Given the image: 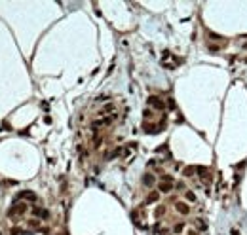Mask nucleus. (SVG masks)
Masks as SVG:
<instances>
[{
	"label": "nucleus",
	"instance_id": "14",
	"mask_svg": "<svg viewBox=\"0 0 247 235\" xmlns=\"http://www.w3.org/2000/svg\"><path fill=\"white\" fill-rule=\"evenodd\" d=\"M185 197H186V201H196V194H194V191H185Z\"/></svg>",
	"mask_w": 247,
	"mask_h": 235
},
{
	"label": "nucleus",
	"instance_id": "7",
	"mask_svg": "<svg viewBox=\"0 0 247 235\" xmlns=\"http://www.w3.org/2000/svg\"><path fill=\"white\" fill-rule=\"evenodd\" d=\"M154 182H156V176H154L152 173H146L145 176H143V184L146 188H152L154 186Z\"/></svg>",
	"mask_w": 247,
	"mask_h": 235
},
{
	"label": "nucleus",
	"instance_id": "21",
	"mask_svg": "<svg viewBox=\"0 0 247 235\" xmlns=\"http://www.w3.org/2000/svg\"><path fill=\"white\" fill-rule=\"evenodd\" d=\"M160 235H169V230H165V227H160Z\"/></svg>",
	"mask_w": 247,
	"mask_h": 235
},
{
	"label": "nucleus",
	"instance_id": "13",
	"mask_svg": "<svg viewBox=\"0 0 247 235\" xmlns=\"http://www.w3.org/2000/svg\"><path fill=\"white\" fill-rule=\"evenodd\" d=\"M182 230H185V224H182V222H179V224H175V226H173V233H177V235H179Z\"/></svg>",
	"mask_w": 247,
	"mask_h": 235
},
{
	"label": "nucleus",
	"instance_id": "9",
	"mask_svg": "<svg viewBox=\"0 0 247 235\" xmlns=\"http://www.w3.org/2000/svg\"><path fill=\"white\" fill-rule=\"evenodd\" d=\"M194 224H196V230H198V231H202V233H203V231H207V224L203 222L202 218H198Z\"/></svg>",
	"mask_w": 247,
	"mask_h": 235
},
{
	"label": "nucleus",
	"instance_id": "8",
	"mask_svg": "<svg viewBox=\"0 0 247 235\" xmlns=\"http://www.w3.org/2000/svg\"><path fill=\"white\" fill-rule=\"evenodd\" d=\"M175 209H177L181 214H188V212H190V207H188L186 203H182V201H177V203H175Z\"/></svg>",
	"mask_w": 247,
	"mask_h": 235
},
{
	"label": "nucleus",
	"instance_id": "2",
	"mask_svg": "<svg viewBox=\"0 0 247 235\" xmlns=\"http://www.w3.org/2000/svg\"><path fill=\"white\" fill-rule=\"evenodd\" d=\"M146 103L150 104V106H152L154 110H162V112L165 110V104H164V101H162L160 97H156V95H150V97L146 99Z\"/></svg>",
	"mask_w": 247,
	"mask_h": 235
},
{
	"label": "nucleus",
	"instance_id": "10",
	"mask_svg": "<svg viewBox=\"0 0 247 235\" xmlns=\"http://www.w3.org/2000/svg\"><path fill=\"white\" fill-rule=\"evenodd\" d=\"M158 199H160V194H158V191H152V194H148V197H146V205L158 201Z\"/></svg>",
	"mask_w": 247,
	"mask_h": 235
},
{
	"label": "nucleus",
	"instance_id": "4",
	"mask_svg": "<svg viewBox=\"0 0 247 235\" xmlns=\"http://www.w3.org/2000/svg\"><path fill=\"white\" fill-rule=\"evenodd\" d=\"M162 129V127L158 125V123H150V122H145L143 123V131L146 133V135H154V133H158Z\"/></svg>",
	"mask_w": 247,
	"mask_h": 235
},
{
	"label": "nucleus",
	"instance_id": "22",
	"mask_svg": "<svg viewBox=\"0 0 247 235\" xmlns=\"http://www.w3.org/2000/svg\"><path fill=\"white\" fill-rule=\"evenodd\" d=\"M167 104H169V108H171V110H175V101H173V99H169Z\"/></svg>",
	"mask_w": 247,
	"mask_h": 235
},
{
	"label": "nucleus",
	"instance_id": "18",
	"mask_svg": "<svg viewBox=\"0 0 247 235\" xmlns=\"http://www.w3.org/2000/svg\"><path fill=\"white\" fill-rule=\"evenodd\" d=\"M164 212H165V207H158V209H156V216H158V218L164 216Z\"/></svg>",
	"mask_w": 247,
	"mask_h": 235
},
{
	"label": "nucleus",
	"instance_id": "3",
	"mask_svg": "<svg viewBox=\"0 0 247 235\" xmlns=\"http://www.w3.org/2000/svg\"><path fill=\"white\" fill-rule=\"evenodd\" d=\"M25 211H27V205L25 203H19V201H15V205L10 209V212H8V216L10 218H15V214H25Z\"/></svg>",
	"mask_w": 247,
	"mask_h": 235
},
{
	"label": "nucleus",
	"instance_id": "11",
	"mask_svg": "<svg viewBox=\"0 0 247 235\" xmlns=\"http://www.w3.org/2000/svg\"><path fill=\"white\" fill-rule=\"evenodd\" d=\"M196 173L200 175V176H207V175H209V171H207V167H205V165H200V167H196Z\"/></svg>",
	"mask_w": 247,
	"mask_h": 235
},
{
	"label": "nucleus",
	"instance_id": "24",
	"mask_svg": "<svg viewBox=\"0 0 247 235\" xmlns=\"http://www.w3.org/2000/svg\"><path fill=\"white\" fill-rule=\"evenodd\" d=\"M209 49H211V51H219V49H221V46H209Z\"/></svg>",
	"mask_w": 247,
	"mask_h": 235
},
{
	"label": "nucleus",
	"instance_id": "1",
	"mask_svg": "<svg viewBox=\"0 0 247 235\" xmlns=\"http://www.w3.org/2000/svg\"><path fill=\"white\" fill-rule=\"evenodd\" d=\"M158 188H160L162 194H169V191L173 190V178H171L169 175H165L164 178H162V182H160V186H158Z\"/></svg>",
	"mask_w": 247,
	"mask_h": 235
},
{
	"label": "nucleus",
	"instance_id": "5",
	"mask_svg": "<svg viewBox=\"0 0 247 235\" xmlns=\"http://www.w3.org/2000/svg\"><path fill=\"white\" fill-rule=\"evenodd\" d=\"M19 199H27V201H36V195L32 194V191H29V190H25V191H19V194L15 195V201H19Z\"/></svg>",
	"mask_w": 247,
	"mask_h": 235
},
{
	"label": "nucleus",
	"instance_id": "17",
	"mask_svg": "<svg viewBox=\"0 0 247 235\" xmlns=\"http://www.w3.org/2000/svg\"><path fill=\"white\" fill-rule=\"evenodd\" d=\"M152 116H154V112H152V110H148V108H146V110H143V118H152Z\"/></svg>",
	"mask_w": 247,
	"mask_h": 235
},
{
	"label": "nucleus",
	"instance_id": "15",
	"mask_svg": "<svg viewBox=\"0 0 247 235\" xmlns=\"http://www.w3.org/2000/svg\"><path fill=\"white\" fill-rule=\"evenodd\" d=\"M182 173H185V176H192V175L196 173V167H186Z\"/></svg>",
	"mask_w": 247,
	"mask_h": 235
},
{
	"label": "nucleus",
	"instance_id": "12",
	"mask_svg": "<svg viewBox=\"0 0 247 235\" xmlns=\"http://www.w3.org/2000/svg\"><path fill=\"white\" fill-rule=\"evenodd\" d=\"M112 110H114V104H112V103H107V104L103 106V110H101V114H108V112H112Z\"/></svg>",
	"mask_w": 247,
	"mask_h": 235
},
{
	"label": "nucleus",
	"instance_id": "19",
	"mask_svg": "<svg viewBox=\"0 0 247 235\" xmlns=\"http://www.w3.org/2000/svg\"><path fill=\"white\" fill-rule=\"evenodd\" d=\"M209 38H213V40H224L222 36H219V34H215V32H209Z\"/></svg>",
	"mask_w": 247,
	"mask_h": 235
},
{
	"label": "nucleus",
	"instance_id": "23",
	"mask_svg": "<svg viewBox=\"0 0 247 235\" xmlns=\"http://www.w3.org/2000/svg\"><path fill=\"white\" fill-rule=\"evenodd\" d=\"M247 165V161H242V163H238V165H236V169H243Z\"/></svg>",
	"mask_w": 247,
	"mask_h": 235
},
{
	"label": "nucleus",
	"instance_id": "20",
	"mask_svg": "<svg viewBox=\"0 0 247 235\" xmlns=\"http://www.w3.org/2000/svg\"><path fill=\"white\" fill-rule=\"evenodd\" d=\"M29 226H31V227H36V230H38L40 222H38V220H31V222H29Z\"/></svg>",
	"mask_w": 247,
	"mask_h": 235
},
{
	"label": "nucleus",
	"instance_id": "16",
	"mask_svg": "<svg viewBox=\"0 0 247 235\" xmlns=\"http://www.w3.org/2000/svg\"><path fill=\"white\" fill-rule=\"evenodd\" d=\"M101 142H103V139L99 137V135H95V137H93V146L99 148V146H101Z\"/></svg>",
	"mask_w": 247,
	"mask_h": 235
},
{
	"label": "nucleus",
	"instance_id": "6",
	"mask_svg": "<svg viewBox=\"0 0 247 235\" xmlns=\"http://www.w3.org/2000/svg\"><path fill=\"white\" fill-rule=\"evenodd\" d=\"M32 216H36V218H49V212L46 209H40V207H34L32 209Z\"/></svg>",
	"mask_w": 247,
	"mask_h": 235
}]
</instances>
